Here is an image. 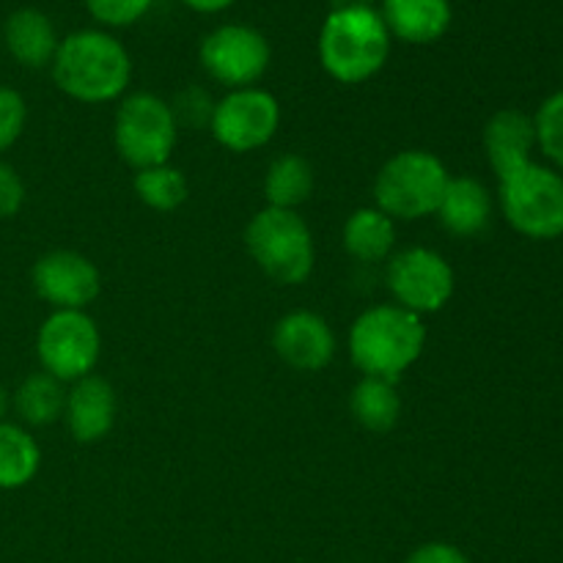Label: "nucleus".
I'll list each match as a JSON object with an SVG mask.
<instances>
[{"label": "nucleus", "instance_id": "9b49d317", "mask_svg": "<svg viewBox=\"0 0 563 563\" xmlns=\"http://www.w3.org/2000/svg\"><path fill=\"white\" fill-rule=\"evenodd\" d=\"M280 130V102L264 88H236L214 102L209 132L223 148L236 154L267 146Z\"/></svg>", "mask_w": 563, "mask_h": 563}, {"label": "nucleus", "instance_id": "393cba45", "mask_svg": "<svg viewBox=\"0 0 563 563\" xmlns=\"http://www.w3.org/2000/svg\"><path fill=\"white\" fill-rule=\"evenodd\" d=\"M533 126H537V148H542L544 157L563 174V88L539 104Z\"/></svg>", "mask_w": 563, "mask_h": 563}, {"label": "nucleus", "instance_id": "aec40b11", "mask_svg": "<svg viewBox=\"0 0 563 563\" xmlns=\"http://www.w3.org/2000/svg\"><path fill=\"white\" fill-rule=\"evenodd\" d=\"M313 187H317V176H313L311 163L295 152L278 154L264 174V198H267V207L275 209L297 212V207H302L313 196Z\"/></svg>", "mask_w": 563, "mask_h": 563}, {"label": "nucleus", "instance_id": "6ab92c4d", "mask_svg": "<svg viewBox=\"0 0 563 563\" xmlns=\"http://www.w3.org/2000/svg\"><path fill=\"white\" fill-rule=\"evenodd\" d=\"M341 240H344V251L355 262L379 264L390 256L396 245V220H390L377 207L355 209L346 218Z\"/></svg>", "mask_w": 563, "mask_h": 563}, {"label": "nucleus", "instance_id": "2eb2a0df", "mask_svg": "<svg viewBox=\"0 0 563 563\" xmlns=\"http://www.w3.org/2000/svg\"><path fill=\"white\" fill-rule=\"evenodd\" d=\"M533 148H537V126H533V115L522 110H498L484 126V152L498 179L533 163Z\"/></svg>", "mask_w": 563, "mask_h": 563}, {"label": "nucleus", "instance_id": "4468645a", "mask_svg": "<svg viewBox=\"0 0 563 563\" xmlns=\"http://www.w3.org/2000/svg\"><path fill=\"white\" fill-rule=\"evenodd\" d=\"M115 412H119L115 390L104 377L88 374L66 390L64 421L77 443L91 445L108 438L115 423Z\"/></svg>", "mask_w": 563, "mask_h": 563}, {"label": "nucleus", "instance_id": "f03ea898", "mask_svg": "<svg viewBox=\"0 0 563 563\" xmlns=\"http://www.w3.org/2000/svg\"><path fill=\"white\" fill-rule=\"evenodd\" d=\"M319 64L344 86H361L385 69L390 58V33L377 9L344 3L330 11L317 42Z\"/></svg>", "mask_w": 563, "mask_h": 563}, {"label": "nucleus", "instance_id": "bb28decb", "mask_svg": "<svg viewBox=\"0 0 563 563\" xmlns=\"http://www.w3.org/2000/svg\"><path fill=\"white\" fill-rule=\"evenodd\" d=\"M27 121V104L20 91L0 86V154L20 141Z\"/></svg>", "mask_w": 563, "mask_h": 563}, {"label": "nucleus", "instance_id": "39448f33", "mask_svg": "<svg viewBox=\"0 0 563 563\" xmlns=\"http://www.w3.org/2000/svg\"><path fill=\"white\" fill-rule=\"evenodd\" d=\"M451 174L438 154L405 148L374 176V201L390 220H423L438 212Z\"/></svg>", "mask_w": 563, "mask_h": 563}, {"label": "nucleus", "instance_id": "20e7f679", "mask_svg": "<svg viewBox=\"0 0 563 563\" xmlns=\"http://www.w3.org/2000/svg\"><path fill=\"white\" fill-rule=\"evenodd\" d=\"M245 247L256 267L280 286L306 284L317 264L313 234L300 212L264 207L245 225Z\"/></svg>", "mask_w": 563, "mask_h": 563}, {"label": "nucleus", "instance_id": "9d476101", "mask_svg": "<svg viewBox=\"0 0 563 563\" xmlns=\"http://www.w3.org/2000/svg\"><path fill=\"white\" fill-rule=\"evenodd\" d=\"M198 58L214 82L236 91V88L256 86L267 75L273 49L258 27L229 22L203 36Z\"/></svg>", "mask_w": 563, "mask_h": 563}, {"label": "nucleus", "instance_id": "a211bd4d", "mask_svg": "<svg viewBox=\"0 0 563 563\" xmlns=\"http://www.w3.org/2000/svg\"><path fill=\"white\" fill-rule=\"evenodd\" d=\"M3 42L11 58L27 69H42L55 58L60 38L53 20L38 9H16L3 25Z\"/></svg>", "mask_w": 563, "mask_h": 563}, {"label": "nucleus", "instance_id": "423d86ee", "mask_svg": "<svg viewBox=\"0 0 563 563\" xmlns=\"http://www.w3.org/2000/svg\"><path fill=\"white\" fill-rule=\"evenodd\" d=\"M500 212L517 234L548 242L563 234V174L528 163L498 179Z\"/></svg>", "mask_w": 563, "mask_h": 563}, {"label": "nucleus", "instance_id": "f3484780", "mask_svg": "<svg viewBox=\"0 0 563 563\" xmlns=\"http://www.w3.org/2000/svg\"><path fill=\"white\" fill-rule=\"evenodd\" d=\"M454 236H478L493 220V196L476 176H451L434 212Z\"/></svg>", "mask_w": 563, "mask_h": 563}, {"label": "nucleus", "instance_id": "c756f323", "mask_svg": "<svg viewBox=\"0 0 563 563\" xmlns=\"http://www.w3.org/2000/svg\"><path fill=\"white\" fill-rule=\"evenodd\" d=\"M405 563H471V559L449 542H427L412 550Z\"/></svg>", "mask_w": 563, "mask_h": 563}, {"label": "nucleus", "instance_id": "cd10ccee", "mask_svg": "<svg viewBox=\"0 0 563 563\" xmlns=\"http://www.w3.org/2000/svg\"><path fill=\"white\" fill-rule=\"evenodd\" d=\"M170 110H174V119L179 126H209L214 102L209 99V93L203 91V88L190 86L174 99Z\"/></svg>", "mask_w": 563, "mask_h": 563}, {"label": "nucleus", "instance_id": "4be33fe9", "mask_svg": "<svg viewBox=\"0 0 563 563\" xmlns=\"http://www.w3.org/2000/svg\"><path fill=\"white\" fill-rule=\"evenodd\" d=\"M42 467V449L36 438L20 423L0 421V489H22Z\"/></svg>", "mask_w": 563, "mask_h": 563}, {"label": "nucleus", "instance_id": "5701e85b", "mask_svg": "<svg viewBox=\"0 0 563 563\" xmlns=\"http://www.w3.org/2000/svg\"><path fill=\"white\" fill-rule=\"evenodd\" d=\"M66 390L60 379L53 374L36 372L20 383V388L11 394V407L27 427H49L58 418H64Z\"/></svg>", "mask_w": 563, "mask_h": 563}, {"label": "nucleus", "instance_id": "7c9ffc66", "mask_svg": "<svg viewBox=\"0 0 563 563\" xmlns=\"http://www.w3.org/2000/svg\"><path fill=\"white\" fill-rule=\"evenodd\" d=\"M187 9L198 11V14H218V11H225L229 5H234L236 0H181Z\"/></svg>", "mask_w": 563, "mask_h": 563}, {"label": "nucleus", "instance_id": "412c9836", "mask_svg": "<svg viewBox=\"0 0 563 563\" xmlns=\"http://www.w3.org/2000/svg\"><path fill=\"white\" fill-rule=\"evenodd\" d=\"M350 410L352 418H355L366 432H390L401 418V396L399 390H396V383L383 377H363L361 383L352 388Z\"/></svg>", "mask_w": 563, "mask_h": 563}, {"label": "nucleus", "instance_id": "1a4fd4ad", "mask_svg": "<svg viewBox=\"0 0 563 563\" xmlns=\"http://www.w3.org/2000/svg\"><path fill=\"white\" fill-rule=\"evenodd\" d=\"M385 284L396 306L423 319L449 306L456 291V275L445 256L418 245L390 256Z\"/></svg>", "mask_w": 563, "mask_h": 563}, {"label": "nucleus", "instance_id": "6e6552de", "mask_svg": "<svg viewBox=\"0 0 563 563\" xmlns=\"http://www.w3.org/2000/svg\"><path fill=\"white\" fill-rule=\"evenodd\" d=\"M36 355L42 372L60 383H77L97 368L102 335L86 311H53L36 333Z\"/></svg>", "mask_w": 563, "mask_h": 563}, {"label": "nucleus", "instance_id": "ddd939ff", "mask_svg": "<svg viewBox=\"0 0 563 563\" xmlns=\"http://www.w3.org/2000/svg\"><path fill=\"white\" fill-rule=\"evenodd\" d=\"M273 350L295 372H322L333 363L339 341L328 319L313 311H291L273 328Z\"/></svg>", "mask_w": 563, "mask_h": 563}, {"label": "nucleus", "instance_id": "f257e3e1", "mask_svg": "<svg viewBox=\"0 0 563 563\" xmlns=\"http://www.w3.org/2000/svg\"><path fill=\"white\" fill-rule=\"evenodd\" d=\"M49 71L55 86L69 99L82 104H104L126 97L132 58L113 33L82 27L60 38Z\"/></svg>", "mask_w": 563, "mask_h": 563}, {"label": "nucleus", "instance_id": "0eeeda50", "mask_svg": "<svg viewBox=\"0 0 563 563\" xmlns=\"http://www.w3.org/2000/svg\"><path fill=\"white\" fill-rule=\"evenodd\" d=\"M179 141L170 102L148 91L121 97L113 121V143L130 168L143 170L168 163Z\"/></svg>", "mask_w": 563, "mask_h": 563}, {"label": "nucleus", "instance_id": "b1692460", "mask_svg": "<svg viewBox=\"0 0 563 563\" xmlns=\"http://www.w3.org/2000/svg\"><path fill=\"white\" fill-rule=\"evenodd\" d=\"M132 187H135L137 201L154 212H174L190 196V181H187L185 170L170 163L135 170Z\"/></svg>", "mask_w": 563, "mask_h": 563}, {"label": "nucleus", "instance_id": "f8f14e48", "mask_svg": "<svg viewBox=\"0 0 563 563\" xmlns=\"http://www.w3.org/2000/svg\"><path fill=\"white\" fill-rule=\"evenodd\" d=\"M31 284L53 311H86L102 291V275L82 253L49 251L33 264Z\"/></svg>", "mask_w": 563, "mask_h": 563}, {"label": "nucleus", "instance_id": "473e14b6", "mask_svg": "<svg viewBox=\"0 0 563 563\" xmlns=\"http://www.w3.org/2000/svg\"><path fill=\"white\" fill-rule=\"evenodd\" d=\"M352 3H361V5H372V3H377V0H352ZM379 3H383V0H379Z\"/></svg>", "mask_w": 563, "mask_h": 563}, {"label": "nucleus", "instance_id": "2f4dec72", "mask_svg": "<svg viewBox=\"0 0 563 563\" xmlns=\"http://www.w3.org/2000/svg\"><path fill=\"white\" fill-rule=\"evenodd\" d=\"M9 410H11V394L5 390V385L0 383V421H5Z\"/></svg>", "mask_w": 563, "mask_h": 563}, {"label": "nucleus", "instance_id": "a878e982", "mask_svg": "<svg viewBox=\"0 0 563 563\" xmlns=\"http://www.w3.org/2000/svg\"><path fill=\"white\" fill-rule=\"evenodd\" d=\"M88 14L104 27H126L148 14L154 0H82Z\"/></svg>", "mask_w": 563, "mask_h": 563}, {"label": "nucleus", "instance_id": "7ed1b4c3", "mask_svg": "<svg viewBox=\"0 0 563 563\" xmlns=\"http://www.w3.org/2000/svg\"><path fill=\"white\" fill-rule=\"evenodd\" d=\"M427 346V324L396 302L366 308L350 328V357L363 377L396 383Z\"/></svg>", "mask_w": 563, "mask_h": 563}, {"label": "nucleus", "instance_id": "dca6fc26", "mask_svg": "<svg viewBox=\"0 0 563 563\" xmlns=\"http://www.w3.org/2000/svg\"><path fill=\"white\" fill-rule=\"evenodd\" d=\"M379 16L390 38L407 44H434L449 33L454 9L451 0H383Z\"/></svg>", "mask_w": 563, "mask_h": 563}, {"label": "nucleus", "instance_id": "c85d7f7f", "mask_svg": "<svg viewBox=\"0 0 563 563\" xmlns=\"http://www.w3.org/2000/svg\"><path fill=\"white\" fill-rule=\"evenodd\" d=\"M22 203H25V181L9 163L0 159V220L14 218Z\"/></svg>", "mask_w": 563, "mask_h": 563}]
</instances>
